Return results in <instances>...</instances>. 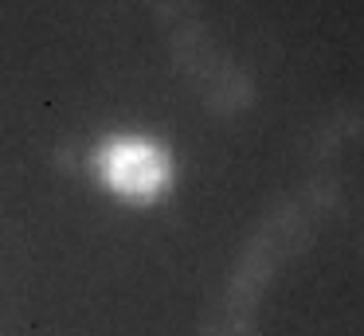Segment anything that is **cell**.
Masks as SVG:
<instances>
[{
	"label": "cell",
	"mask_w": 364,
	"mask_h": 336,
	"mask_svg": "<svg viewBox=\"0 0 364 336\" xmlns=\"http://www.w3.org/2000/svg\"><path fill=\"white\" fill-rule=\"evenodd\" d=\"M95 180L126 203H153L173 184V156L153 137L118 133L95 148Z\"/></svg>",
	"instance_id": "obj_1"
}]
</instances>
